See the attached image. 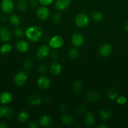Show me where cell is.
<instances>
[{
	"label": "cell",
	"instance_id": "f546056e",
	"mask_svg": "<svg viewBox=\"0 0 128 128\" xmlns=\"http://www.w3.org/2000/svg\"><path fill=\"white\" fill-rule=\"evenodd\" d=\"M69 56L72 60H75L79 56V52L77 49L72 48L70 50L69 52Z\"/></svg>",
	"mask_w": 128,
	"mask_h": 128
},
{
	"label": "cell",
	"instance_id": "836d02e7",
	"mask_svg": "<svg viewBox=\"0 0 128 128\" xmlns=\"http://www.w3.org/2000/svg\"><path fill=\"white\" fill-rule=\"evenodd\" d=\"M117 102L118 104L120 105H124L127 102V99L126 98L124 97L123 96H118L117 98Z\"/></svg>",
	"mask_w": 128,
	"mask_h": 128
},
{
	"label": "cell",
	"instance_id": "d6986e66",
	"mask_svg": "<svg viewBox=\"0 0 128 128\" xmlns=\"http://www.w3.org/2000/svg\"><path fill=\"white\" fill-rule=\"evenodd\" d=\"M52 124V119L48 116H43L40 120V124L42 127H49Z\"/></svg>",
	"mask_w": 128,
	"mask_h": 128
},
{
	"label": "cell",
	"instance_id": "7bdbcfd3",
	"mask_svg": "<svg viewBox=\"0 0 128 128\" xmlns=\"http://www.w3.org/2000/svg\"><path fill=\"white\" fill-rule=\"evenodd\" d=\"M8 126L3 122H0V128H7Z\"/></svg>",
	"mask_w": 128,
	"mask_h": 128
},
{
	"label": "cell",
	"instance_id": "4fadbf2b",
	"mask_svg": "<svg viewBox=\"0 0 128 128\" xmlns=\"http://www.w3.org/2000/svg\"><path fill=\"white\" fill-rule=\"evenodd\" d=\"M16 48L18 51L20 52H26L29 50V44L24 40H20L18 41L16 44Z\"/></svg>",
	"mask_w": 128,
	"mask_h": 128
},
{
	"label": "cell",
	"instance_id": "5b68a950",
	"mask_svg": "<svg viewBox=\"0 0 128 128\" xmlns=\"http://www.w3.org/2000/svg\"><path fill=\"white\" fill-rule=\"evenodd\" d=\"M50 52V48L46 45H42L36 51V57L38 60H43L46 58L49 54Z\"/></svg>",
	"mask_w": 128,
	"mask_h": 128
},
{
	"label": "cell",
	"instance_id": "7402d4cb",
	"mask_svg": "<svg viewBox=\"0 0 128 128\" xmlns=\"http://www.w3.org/2000/svg\"><path fill=\"white\" fill-rule=\"evenodd\" d=\"M95 122L94 116L92 112H88L85 117V122L86 126H92Z\"/></svg>",
	"mask_w": 128,
	"mask_h": 128
},
{
	"label": "cell",
	"instance_id": "83f0119b",
	"mask_svg": "<svg viewBox=\"0 0 128 128\" xmlns=\"http://www.w3.org/2000/svg\"><path fill=\"white\" fill-rule=\"evenodd\" d=\"M110 116H111V112L110 110H107V109L102 110L100 112V117L103 120H108L110 117Z\"/></svg>",
	"mask_w": 128,
	"mask_h": 128
},
{
	"label": "cell",
	"instance_id": "484cf974",
	"mask_svg": "<svg viewBox=\"0 0 128 128\" xmlns=\"http://www.w3.org/2000/svg\"><path fill=\"white\" fill-rule=\"evenodd\" d=\"M61 120H62L63 123L67 126H70L73 122V118L70 115L67 114H65L63 115Z\"/></svg>",
	"mask_w": 128,
	"mask_h": 128
},
{
	"label": "cell",
	"instance_id": "4316f807",
	"mask_svg": "<svg viewBox=\"0 0 128 128\" xmlns=\"http://www.w3.org/2000/svg\"><path fill=\"white\" fill-rule=\"evenodd\" d=\"M10 21L12 24L15 25V26H19L21 22V20L20 17H19V16L16 14L11 15L10 18Z\"/></svg>",
	"mask_w": 128,
	"mask_h": 128
},
{
	"label": "cell",
	"instance_id": "1f68e13d",
	"mask_svg": "<svg viewBox=\"0 0 128 128\" xmlns=\"http://www.w3.org/2000/svg\"><path fill=\"white\" fill-rule=\"evenodd\" d=\"M23 68L25 69V70H31L33 67V62L30 60H26V61L23 62Z\"/></svg>",
	"mask_w": 128,
	"mask_h": 128
},
{
	"label": "cell",
	"instance_id": "44dd1931",
	"mask_svg": "<svg viewBox=\"0 0 128 128\" xmlns=\"http://www.w3.org/2000/svg\"><path fill=\"white\" fill-rule=\"evenodd\" d=\"M91 17L94 21L96 22H100L104 20V15L101 12L98 11H93L91 13Z\"/></svg>",
	"mask_w": 128,
	"mask_h": 128
},
{
	"label": "cell",
	"instance_id": "9c48e42d",
	"mask_svg": "<svg viewBox=\"0 0 128 128\" xmlns=\"http://www.w3.org/2000/svg\"><path fill=\"white\" fill-rule=\"evenodd\" d=\"M50 81L47 77L41 76L37 80V85L41 90H46L50 86Z\"/></svg>",
	"mask_w": 128,
	"mask_h": 128
},
{
	"label": "cell",
	"instance_id": "3957f363",
	"mask_svg": "<svg viewBox=\"0 0 128 128\" xmlns=\"http://www.w3.org/2000/svg\"><path fill=\"white\" fill-rule=\"evenodd\" d=\"M28 75L24 71H20L17 72L14 76V81L16 86H22L25 84L27 81Z\"/></svg>",
	"mask_w": 128,
	"mask_h": 128
},
{
	"label": "cell",
	"instance_id": "7c38bea8",
	"mask_svg": "<svg viewBox=\"0 0 128 128\" xmlns=\"http://www.w3.org/2000/svg\"><path fill=\"white\" fill-rule=\"evenodd\" d=\"M0 38L3 42H8L11 40V33L5 26L0 28Z\"/></svg>",
	"mask_w": 128,
	"mask_h": 128
},
{
	"label": "cell",
	"instance_id": "2e32d148",
	"mask_svg": "<svg viewBox=\"0 0 128 128\" xmlns=\"http://www.w3.org/2000/svg\"><path fill=\"white\" fill-rule=\"evenodd\" d=\"M13 116V111L10 108L8 107H0V118L1 117L11 118Z\"/></svg>",
	"mask_w": 128,
	"mask_h": 128
},
{
	"label": "cell",
	"instance_id": "ac0fdd59",
	"mask_svg": "<svg viewBox=\"0 0 128 128\" xmlns=\"http://www.w3.org/2000/svg\"><path fill=\"white\" fill-rule=\"evenodd\" d=\"M100 98V93L97 91H91L88 92L87 100L90 102H96Z\"/></svg>",
	"mask_w": 128,
	"mask_h": 128
},
{
	"label": "cell",
	"instance_id": "d6a6232c",
	"mask_svg": "<svg viewBox=\"0 0 128 128\" xmlns=\"http://www.w3.org/2000/svg\"><path fill=\"white\" fill-rule=\"evenodd\" d=\"M61 16L59 12H56L53 14V21L55 23L58 24V23H60V21L61 20Z\"/></svg>",
	"mask_w": 128,
	"mask_h": 128
},
{
	"label": "cell",
	"instance_id": "e0dca14e",
	"mask_svg": "<svg viewBox=\"0 0 128 128\" xmlns=\"http://www.w3.org/2000/svg\"><path fill=\"white\" fill-rule=\"evenodd\" d=\"M106 94L110 100H114L118 97V91L114 86H110L107 90Z\"/></svg>",
	"mask_w": 128,
	"mask_h": 128
},
{
	"label": "cell",
	"instance_id": "f1b7e54d",
	"mask_svg": "<svg viewBox=\"0 0 128 128\" xmlns=\"http://www.w3.org/2000/svg\"><path fill=\"white\" fill-rule=\"evenodd\" d=\"M11 48L12 47L10 44H5L0 48V53L1 54H6L11 51Z\"/></svg>",
	"mask_w": 128,
	"mask_h": 128
},
{
	"label": "cell",
	"instance_id": "603a6c76",
	"mask_svg": "<svg viewBox=\"0 0 128 128\" xmlns=\"http://www.w3.org/2000/svg\"><path fill=\"white\" fill-rule=\"evenodd\" d=\"M82 89V83L80 80H77L73 83V90L77 94L80 93Z\"/></svg>",
	"mask_w": 128,
	"mask_h": 128
},
{
	"label": "cell",
	"instance_id": "b9f144b4",
	"mask_svg": "<svg viewBox=\"0 0 128 128\" xmlns=\"http://www.w3.org/2000/svg\"><path fill=\"white\" fill-rule=\"evenodd\" d=\"M45 101H46V102H50L51 100V97L50 96H46V97H45Z\"/></svg>",
	"mask_w": 128,
	"mask_h": 128
},
{
	"label": "cell",
	"instance_id": "8fae6325",
	"mask_svg": "<svg viewBox=\"0 0 128 128\" xmlns=\"http://www.w3.org/2000/svg\"><path fill=\"white\" fill-rule=\"evenodd\" d=\"M72 0H56L55 2V8L59 11H63L67 8L71 3Z\"/></svg>",
	"mask_w": 128,
	"mask_h": 128
},
{
	"label": "cell",
	"instance_id": "9a60e30c",
	"mask_svg": "<svg viewBox=\"0 0 128 128\" xmlns=\"http://www.w3.org/2000/svg\"><path fill=\"white\" fill-rule=\"evenodd\" d=\"M50 72L54 76H58L61 72V65L56 62H53L50 68Z\"/></svg>",
	"mask_w": 128,
	"mask_h": 128
},
{
	"label": "cell",
	"instance_id": "74e56055",
	"mask_svg": "<svg viewBox=\"0 0 128 128\" xmlns=\"http://www.w3.org/2000/svg\"><path fill=\"white\" fill-rule=\"evenodd\" d=\"M77 112L79 114H85L87 112V109L85 107L81 106V107L78 108L77 110Z\"/></svg>",
	"mask_w": 128,
	"mask_h": 128
},
{
	"label": "cell",
	"instance_id": "ffe728a7",
	"mask_svg": "<svg viewBox=\"0 0 128 128\" xmlns=\"http://www.w3.org/2000/svg\"><path fill=\"white\" fill-rule=\"evenodd\" d=\"M13 100V96L10 92H5L0 96V101L3 104H8Z\"/></svg>",
	"mask_w": 128,
	"mask_h": 128
},
{
	"label": "cell",
	"instance_id": "7a4b0ae2",
	"mask_svg": "<svg viewBox=\"0 0 128 128\" xmlns=\"http://www.w3.org/2000/svg\"><path fill=\"white\" fill-rule=\"evenodd\" d=\"M89 18L85 13L79 14L75 19V22L78 27L84 28L87 26L89 23Z\"/></svg>",
	"mask_w": 128,
	"mask_h": 128
},
{
	"label": "cell",
	"instance_id": "d590c367",
	"mask_svg": "<svg viewBox=\"0 0 128 128\" xmlns=\"http://www.w3.org/2000/svg\"><path fill=\"white\" fill-rule=\"evenodd\" d=\"M53 0H39V2L43 6H48L52 3Z\"/></svg>",
	"mask_w": 128,
	"mask_h": 128
},
{
	"label": "cell",
	"instance_id": "f6af8a7d",
	"mask_svg": "<svg viewBox=\"0 0 128 128\" xmlns=\"http://www.w3.org/2000/svg\"><path fill=\"white\" fill-rule=\"evenodd\" d=\"M97 128H107V126H105V125L102 124V125H99V126H97Z\"/></svg>",
	"mask_w": 128,
	"mask_h": 128
},
{
	"label": "cell",
	"instance_id": "6da1fadb",
	"mask_svg": "<svg viewBox=\"0 0 128 128\" xmlns=\"http://www.w3.org/2000/svg\"><path fill=\"white\" fill-rule=\"evenodd\" d=\"M43 30L40 26H33L28 28L25 31L26 38L30 41L36 42L41 38Z\"/></svg>",
	"mask_w": 128,
	"mask_h": 128
},
{
	"label": "cell",
	"instance_id": "5bb4252c",
	"mask_svg": "<svg viewBox=\"0 0 128 128\" xmlns=\"http://www.w3.org/2000/svg\"><path fill=\"white\" fill-rule=\"evenodd\" d=\"M42 101V99L37 94H31L28 98V102L33 106H38L40 104Z\"/></svg>",
	"mask_w": 128,
	"mask_h": 128
},
{
	"label": "cell",
	"instance_id": "277c9868",
	"mask_svg": "<svg viewBox=\"0 0 128 128\" xmlns=\"http://www.w3.org/2000/svg\"><path fill=\"white\" fill-rule=\"evenodd\" d=\"M64 40L61 36H55L51 38L49 41V45L53 49L60 48L63 45Z\"/></svg>",
	"mask_w": 128,
	"mask_h": 128
},
{
	"label": "cell",
	"instance_id": "8d00e7d4",
	"mask_svg": "<svg viewBox=\"0 0 128 128\" xmlns=\"http://www.w3.org/2000/svg\"><path fill=\"white\" fill-rule=\"evenodd\" d=\"M29 4L33 8H35L38 4L39 0H28Z\"/></svg>",
	"mask_w": 128,
	"mask_h": 128
},
{
	"label": "cell",
	"instance_id": "4dcf8cb0",
	"mask_svg": "<svg viewBox=\"0 0 128 128\" xmlns=\"http://www.w3.org/2000/svg\"><path fill=\"white\" fill-rule=\"evenodd\" d=\"M25 32L23 29L16 28L14 30V35L16 38H21L25 34Z\"/></svg>",
	"mask_w": 128,
	"mask_h": 128
},
{
	"label": "cell",
	"instance_id": "ba28073f",
	"mask_svg": "<svg viewBox=\"0 0 128 128\" xmlns=\"http://www.w3.org/2000/svg\"><path fill=\"white\" fill-rule=\"evenodd\" d=\"M84 38L82 34L79 32L74 33L72 36V42L75 47H80L84 44Z\"/></svg>",
	"mask_w": 128,
	"mask_h": 128
},
{
	"label": "cell",
	"instance_id": "e575fe53",
	"mask_svg": "<svg viewBox=\"0 0 128 128\" xmlns=\"http://www.w3.org/2000/svg\"><path fill=\"white\" fill-rule=\"evenodd\" d=\"M46 71H47V66H46L45 64L43 63L40 65V66L38 68V71L40 72V74H44L46 73Z\"/></svg>",
	"mask_w": 128,
	"mask_h": 128
},
{
	"label": "cell",
	"instance_id": "8992f818",
	"mask_svg": "<svg viewBox=\"0 0 128 128\" xmlns=\"http://www.w3.org/2000/svg\"><path fill=\"white\" fill-rule=\"evenodd\" d=\"M1 8L5 13H11L14 10V3L12 0H3Z\"/></svg>",
	"mask_w": 128,
	"mask_h": 128
},
{
	"label": "cell",
	"instance_id": "52a82bcc",
	"mask_svg": "<svg viewBox=\"0 0 128 128\" xmlns=\"http://www.w3.org/2000/svg\"><path fill=\"white\" fill-rule=\"evenodd\" d=\"M50 15V11L45 6L40 7L36 11V16L40 20H46Z\"/></svg>",
	"mask_w": 128,
	"mask_h": 128
},
{
	"label": "cell",
	"instance_id": "ee69618b",
	"mask_svg": "<svg viewBox=\"0 0 128 128\" xmlns=\"http://www.w3.org/2000/svg\"><path fill=\"white\" fill-rule=\"evenodd\" d=\"M124 29L126 32H128V22H125L124 25Z\"/></svg>",
	"mask_w": 128,
	"mask_h": 128
},
{
	"label": "cell",
	"instance_id": "60d3db41",
	"mask_svg": "<svg viewBox=\"0 0 128 128\" xmlns=\"http://www.w3.org/2000/svg\"><path fill=\"white\" fill-rule=\"evenodd\" d=\"M66 108H67V106L66 105H65V104H62L60 106V110H61V111H64L66 110Z\"/></svg>",
	"mask_w": 128,
	"mask_h": 128
},
{
	"label": "cell",
	"instance_id": "f35d334b",
	"mask_svg": "<svg viewBox=\"0 0 128 128\" xmlns=\"http://www.w3.org/2000/svg\"><path fill=\"white\" fill-rule=\"evenodd\" d=\"M59 56H60V55H59L58 52H56V51H54V52H53L51 54V58L52 60H57V59L59 58Z\"/></svg>",
	"mask_w": 128,
	"mask_h": 128
},
{
	"label": "cell",
	"instance_id": "d4e9b609",
	"mask_svg": "<svg viewBox=\"0 0 128 128\" xmlns=\"http://www.w3.org/2000/svg\"><path fill=\"white\" fill-rule=\"evenodd\" d=\"M16 6L18 10L21 11H24L27 9L28 4L25 0H18Z\"/></svg>",
	"mask_w": 128,
	"mask_h": 128
},
{
	"label": "cell",
	"instance_id": "ab89813d",
	"mask_svg": "<svg viewBox=\"0 0 128 128\" xmlns=\"http://www.w3.org/2000/svg\"><path fill=\"white\" fill-rule=\"evenodd\" d=\"M29 127L31 128H36L38 127V124L35 122H31L29 124Z\"/></svg>",
	"mask_w": 128,
	"mask_h": 128
},
{
	"label": "cell",
	"instance_id": "30bf717a",
	"mask_svg": "<svg viewBox=\"0 0 128 128\" xmlns=\"http://www.w3.org/2000/svg\"><path fill=\"white\" fill-rule=\"evenodd\" d=\"M112 51V48L111 45L110 44L106 43L100 46V48H99V54L102 56L106 57V56H108L110 54Z\"/></svg>",
	"mask_w": 128,
	"mask_h": 128
},
{
	"label": "cell",
	"instance_id": "cb8c5ba5",
	"mask_svg": "<svg viewBox=\"0 0 128 128\" xmlns=\"http://www.w3.org/2000/svg\"><path fill=\"white\" fill-rule=\"evenodd\" d=\"M29 119V114L26 111H21L18 115V120L20 122H26Z\"/></svg>",
	"mask_w": 128,
	"mask_h": 128
}]
</instances>
